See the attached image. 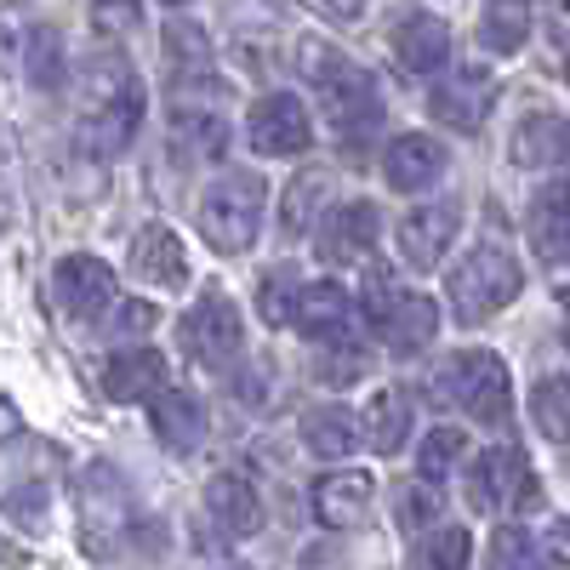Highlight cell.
I'll return each mask as SVG.
<instances>
[{
    "instance_id": "cell-1",
    "label": "cell",
    "mask_w": 570,
    "mask_h": 570,
    "mask_svg": "<svg viewBox=\"0 0 570 570\" xmlns=\"http://www.w3.org/2000/svg\"><path fill=\"white\" fill-rule=\"evenodd\" d=\"M297 69L320 91V109H325L331 131H337V142H343V149H360V142L376 131V120H383L376 80L360 63H348L331 40H303L297 46Z\"/></svg>"
},
{
    "instance_id": "cell-2",
    "label": "cell",
    "mask_w": 570,
    "mask_h": 570,
    "mask_svg": "<svg viewBox=\"0 0 570 570\" xmlns=\"http://www.w3.org/2000/svg\"><path fill=\"white\" fill-rule=\"evenodd\" d=\"M137 126H142V86H137V75L120 58L98 63L91 69V98L80 109L75 142L86 155H98V160H115L120 149H131Z\"/></svg>"
},
{
    "instance_id": "cell-3",
    "label": "cell",
    "mask_w": 570,
    "mask_h": 570,
    "mask_svg": "<svg viewBox=\"0 0 570 570\" xmlns=\"http://www.w3.org/2000/svg\"><path fill=\"white\" fill-rule=\"evenodd\" d=\"M428 389H434V400L468 411L473 422H508V411H513L508 365L485 348H462V354L440 360L434 376H428Z\"/></svg>"
},
{
    "instance_id": "cell-4",
    "label": "cell",
    "mask_w": 570,
    "mask_h": 570,
    "mask_svg": "<svg viewBox=\"0 0 570 570\" xmlns=\"http://www.w3.org/2000/svg\"><path fill=\"white\" fill-rule=\"evenodd\" d=\"M519 285H525V274H519V263L502 252V246H473L456 268H451V314L462 325H485L497 320L513 297H519Z\"/></svg>"
},
{
    "instance_id": "cell-5",
    "label": "cell",
    "mask_w": 570,
    "mask_h": 570,
    "mask_svg": "<svg viewBox=\"0 0 570 570\" xmlns=\"http://www.w3.org/2000/svg\"><path fill=\"white\" fill-rule=\"evenodd\" d=\"M263 212H268V195H263V177L252 171H228L200 195V228L217 252H246L263 228Z\"/></svg>"
},
{
    "instance_id": "cell-6",
    "label": "cell",
    "mask_w": 570,
    "mask_h": 570,
    "mask_svg": "<svg viewBox=\"0 0 570 570\" xmlns=\"http://www.w3.org/2000/svg\"><path fill=\"white\" fill-rule=\"evenodd\" d=\"M468 502L473 513H513V508H531L537 485H531V462L519 445H491L480 462L468 468Z\"/></svg>"
},
{
    "instance_id": "cell-7",
    "label": "cell",
    "mask_w": 570,
    "mask_h": 570,
    "mask_svg": "<svg viewBox=\"0 0 570 570\" xmlns=\"http://www.w3.org/2000/svg\"><path fill=\"white\" fill-rule=\"evenodd\" d=\"M183 348L195 365L206 371H223L234 365V354L246 348V331H240V308H234L223 292H206L195 308L183 314Z\"/></svg>"
},
{
    "instance_id": "cell-8",
    "label": "cell",
    "mask_w": 570,
    "mask_h": 570,
    "mask_svg": "<svg viewBox=\"0 0 570 570\" xmlns=\"http://www.w3.org/2000/svg\"><path fill=\"white\" fill-rule=\"evenodd\" d=\"M491 104H497V75L480 69V63L451 69L434 91H428V109H434V120H445V126L462 131V137H473V131L485 126Z\"/></svg>"
},
{
    "instance_id": "cell-9",
    "label": "cell",
    "mask_w": 570,
    "mask_h": 570,
    "mask_svg": "<svg viewBox=\"0 0 570 570\" xmlns=\"http://www.w3.org/2000/svg\"><path fill=\"white\" fill-rule=\"evenodd\" d=\"M252 149L268 155V160H285V155H303L314 142V120L308 109L292 98V91H268V98L252 104Z\"/></svg>"
},
{
    "instance_id": "cell-10",
    "label": "cell",
    "mask_w": 570,
    "mask_h": 570,
    "mask_svg": "<svg viewBox=\"0 0 570 570\" xmlns=\"http://www.w3.org/2000/svg\"><path fill=\"white\" fill-rule=\"evenodd\" d=\"M360 314L354 297L343 292L337 279H320V285H303V303H297V331L308 343H325V348H348L360 343Z\"/></svg>"
},
{
    "instance_id": "cell-11",
    "label": "cell",
    "mask_w": 570,
    "mask_h": 570,
    "mask_svg": "<svg viewBox=\"0 0 570 570\" xmlns=\"http://www.w3.org/2000/svg\"><path fill=\"white\" fill-rule=\"evenodd\" d=\"M52 297H58V308H63L69 320H104V314L115 308V268H109L104 257L75 252V257H63L58 274H52Z\"/></svg>"
},
{
    "instance_id": "cell-12",
    "label": "cell",
    "mask_w": 570,
    "mask_h": 570,
    "mask_svg": "<svg viewBox=\"0 0 570 570\" xmlns=\"http://www.w3.org/2000/svg\"><path fill=\"white\" fill-rule=\"evenodd\" d=\"M440 177H445V149L434 137L405 131L383 149V183L394 188V195H422V188H434Z\"/></svg>"
},
{
    "instance_id": "cell-13",
    "label": "cell",
    "mask_w": 570,
    "mask_h": 570,
    "mask_svg": "<svg viewBox=\"0 0 570 570\" xmlns=\"http://www.w3.org/2000/svg\"><path fill=\"white\" fill-rule=\"evenodd\" d=\"M166 63H171V91L177 98H200V91H212V40L200 23H188V18H171L166 35Z\"/></svg>"
},
{
    "instance_id": "cell-14",
    "label": "cell",
    "mask_w": 570,
    "mask_h": 570,
    "mask_svg": "<svg viewBox=\"0 0 570 570\" xmlns=\"http://www.w3.org/2000/svg\"><path fill=\"white\" fill-rule=\"evenodd\" d=\"M456 228H462V217H456V206H416V212H405V223H400V257L411 263V268H440V257L451 252V240H456Z\"/></svg>"
},
{
    "instance_id": "cell-15",
    "label": "cell",
    "mask_w": 570,
    "mask_h": 570,
    "mask_svg": "<svg viewBox=\"0 0 570 570\" xmlns=\"http://www.w3.org/2000/svg\"><path fill=\"white\" fill-rule=\"evenodd\" d=\"M376 234H383V217H376V206H371V200H348V206H337V212L325 217L320 252H325V263H365L371 246H376Z\"/></svg>"
},
{
    "instance_id": "cell-16",
    "label": "cell",
    "mask_w": 570,
    "mask_h": 570,
    "mask_svg": "<svg viewBox=\"0 0 570 570\" xmlns=\"http://www.w3.org/2000/svg\"><path fill=\"white\" fill-rule=\"evenodd\" d=\"M371 491H376V480H371V473H360V468L325 473V480H314V519H320V525H331V531H348V525H360V519H365Z\"/></svg>"
},
{
    "instance_id": "cell-17",
    "label": "cell",
    "mask_w": 570,
    "mask_h": 570,
    "mask_svg": "<svg viewBox=\"0 0 570 570\" xmlns=\"http://www.w3.org/2000/svg\"><path fill=\"white\" fill-rule=\"evenodd\" d=\"M171 149L188 160H223L228 155V120L206 104L177 98L171 104Z\"/></svg>"
},
{
    "instance_id": "cell-18",
    "label": "cell",
    "mask_w": 570,
    "mask_h": 570,
    "mask_svg": "<svg viewBox=\"0 0 570 570\" xmlns=\"http://www.w3.org/2000/svg\"><path fill=\"white\" fill-rule=\"evenodd\" d=\"M149 422H155V440L166 451H195L206 440V405L188 389H160L149 400Z\"/></svg>"
},
{
    "instance_id": "cell-19",
    "label": "cell",
    "mask_w": 570,
    "mask_h": 570,
    "mask_svg": "<svg viewBox=\"0 0 570 570\" xmlns=\"http://www.w3.org/2000/svg\"><path fill=\"white\" fill-rule=\"evenodd\" d=\"M411 428H416V405L405 389H376L371 405H365V445L376 456H400L405 440H411Z\"/></svg>"
},
{
    "instance_id": "cell-20",
    "label": "cell",
    "mask_w": 570,
    "mask_h": 570,
    "mask_svg": "<svg viewBox=\"0 0 570 570\" xmlns=\"http://www.w3.org/2000/svg\"><path fill=\"white\" fill-rule=\"evenodd\" d=\"M394 58L405 75H434L445 58H451V29L434 18V12H416L394 29Z\"/></svg>"
},
{
    "instance_id": "cell-21",
    "label": "cell",
    "mask_w": 570,
    "mask_h": 570,
    "mask_svg": "<svg viewBox=\"0 0 570 570\" xmlns=\"http://www.w3.org/2000/svg\"><path fill=\"white\" fill-rule=\"evenodd\" d=\"M104 389H109V400H155L160 389H166V360H160V348H120L115 360H109V371H104Z\"/></svg>"
},
{
    "instance_id": "cell-22",
    "label": "cell",
    "mask_w": 570,
    "mask_h": 570,
    "mask_svg": "<svg viewBox=\"0 0 570 570\" xmlns=\"http://www.w3.org/2000/svg\"><path fill=\"white\" fill-rule=\"evenodd\" d=\"M564 155H570V126H564L559 115L537 109V115H525V120L513 126V166L548 171V166H559Z\"/></svg>"
},
{
    "instance_id": "cell-23",
    "label": "cell",
    "mask_w": 570,
    "mask_h": 570,
    "mask_svg": "<svg viewBox=\"0 0 570 570\" xmlns=\"http://www.w3.org/2000/svg\"><path fill=\"white\" fill-rule=\"evenodd\" d=\"M131 268L142 279H155V285H183L188 279V252L166 223H149V228L131 234Z\"/></svg>"
},
{
    "instance_id": "cell-24",
    "label": "cell",
    "mask_w": 570,
    "mask_h": 570,
    "mask_svg": "<svg viewBox=\"0 0 570 570\" xmlns=\"http://www.w3.org/2000/svg\"><path fill=\"white\" fill-rule=\"evenodd\" d=\"M360 434H365V422H360L354 411H343V405H314V411L303 416V445H308L314 456H325V462L354 456V451H360Z\"/></svg>"
},
{
    "instance_id": "cell-25",
    "label": "cell",
    "mask_w": 570,
    "mask_h": 570,
    "mask_svg": "<svg viewBox=\"0 0 570 570\" xmlns=\"http://www.w3.org/2000/svg\"><path fill=\"white\" fill-rule=\"evenodd\" d=\"M434 331H440V308H434V297L400 292V303H394V314H389V325H383L389 348H394L400 360H411V354H422L428 343H434Z\"/></svg>"
},
{
    "instance_id": "cell-26",
    "label": "cell",
    "mask_w": 570,
    "mask_h": 570,
    "mask_svg": "<svg viewBox=\"0 0 570 570\" xmlns=\"http://www.w3.org/2000/svg\"><path fill=\"white\" fill-rule=\"evenodd\" d=\"M206 513L228 537H252L257 519H263V502H257V491L240 480V473H217V480L206 485Z\"/></svg>"
},
{
    "instance_id": "cell-27",
    "label": "cell",
    "mask_w": 570,
    "mask_h": 570,
    "mask_svg": "<svg viewBox=\"0 0 570 570\" xmlns=\"http://www.w3.org/2000/svg\"><path fill=\"white\" fill-rule=\"evenodd\" d=\"M531 246L542 263L570 257V188H542V200L531 206Z\"/></svg>"
},
{
    "instance_id": "cell-28",
    "label": "cell",
    "mask_w": 570,
    "mask_h": 570,
    "mask_svg": "<svg viewBox=\"0 0 570 570\" xmlns=\"http://www.w3.org/2000/svg\"><path fill=\"white\" fill-rule=\"evenodd\" d=\"M531 40V7L525 0H485V18H480V46L497 58L519 52Z\"/></svg>"
},
{
    "instance_id": "cell-29",
    "label": "cell",
    "mask_w": 570,
    "mask_h": 570,
    "mask_svg": "<svg viewBox=\"0 0 570 570\" xmlns=\"http://www.w3.org/2000/svg\"><path fill=\"white\" fill-rule=\"evenodd\" d=\"M468 559H473L468 531H462V525H434V531L416 542L411 570H468Z\"/></svg>"
},
{
    "instance_id": "cell-30",
    "label": "cell",
    "mask_w": 570,
    "mask_h": 570,
    "mask_svg": "<svg viewBox=\"0 0 570 570\" xmlns=\"http://www.w3.org/2000/svg\"><path fill=\"white\" fill-rule=\"evenodd\" d=\"M531 416L542 428V440L570 445V376H542L531 394Z\"/></svg>"
},
{
    "instance_id": "cell-31",
    "label": "cell",
    "mask_w": 570,
    "mask_h": 570,
    "mask_svg": "<svg viewBox=\"0 0 570 570\" xmlns=\"http://www.w3.org/2000/svg\"><path fill=\"white\" fill-rule=\"evenodd\" d=\"M63 75H69V63H63V35H58L52 23L29 29V80L46 86V91H58Z\"/></svg>"
},
{
    "instance_id": "cell-32",
    "label": "cell",
    "mask_w": 570,
    "mask_h": 570,
    "mask_svg": "<svg viewBox=\"0 0 570 570\" xmlns=\"http://www.w3.org/2000/svg\"><path fill=\"white\" fill-rule=\"evenodd\" d=\"M468 456V434L462 428H434L422 445H416V468H422V480H445V473Z\"/></svg>"
},
{
    "instance_id": "cell-33",
    "label": "cell",
    "mask_w": 570,
    "mask_h": 570,
    "mask_svg": "<svg viewBox=\"0 0 570 570\" xmlns=\"http://www.w3.org/2000/svg\"><path fill=\"white\" fill-rule=\"evenodd\" d=\"M320 200H325V171H303L292 188H285V200H279V223H285V234H308Z\"/></svg>"
},
{
    "instance_id": "cell-34",
    "label": "cell",
    "mask_w": 570,
    "mask_h": 570,
    "mask_svg": "<svg viewBox=\"0 0 570 570\" xmlns=\"http://www.w3.org/2000/svg\"><path fill=\"white\" fill-rule=\"evenodd\" d=\"M297 303H303V285L292 274H268L257 285V314L263 325H285V320H297Z\"/></svg>"
},
{
    "instance_id": "cell-35",
    "label": "cell",
    "mask_w": 570,
    "mask_h": 570,
    "mask_svg": "<svg viewBox=\"0 0 570 570\" xmlns=\"http://www.w3.org/2000/svg\"><path fill=\"white\" fill-rule=\"evenodd\" d=\"M485 570H542L537 564V542L525 537V531H497L491 537V553H485Z\"/></svg>"
},
{
    "instance_id": "cell-36",
    "label": "cell",
    "mask_w": 570,
    "mask_h": 570,
    "mask_svg": "<svg viewBox=\"0 0 570 570\" xmlns=\"http://www.w3.org/2000/svg\"><path fill=\"white\" fill-rule=\"evenodd\" d=\"M137 23H142V0H91V29H98V35L120 40Z\"/></svg>"
},
{
    "instance_id": "cell-37",
    "label": "cell",
    "mask_w": 570,
    "mask_h": 570,
    "mask_svg": "<svg viewBox=\"0 0 570 570\" xmlns=\"http://www.w3.org/2000/svg\"><path fill=\"white\" fill-rule=\"evenodd\" d=\"M394 303H400V292H394V279H389L383 268H371V279H365V292H360V308H365V320H376V325H389Z\"/></svg>"
},
{
    "instance_id": "cell-38",
    "label": "cell",
    "mask_w": 570,
    "mask_h": 570,
    "mask_svg": "<svg viewBox=\"0 0 570 570\" xmlns=\"http://www.w3.org/2000/svg\"><path fill=\"white\" fill-rule=\"evenodd\" d=\"M537 564H542V570H570V519H548L542 548H537Z\"/></svg>"
},
{
    "instance_id": "cell-39",
    "label": "cell",
    "mask_w": 570,
    "mask_h": 570,
    "mask_svg": "<svg viewBox=\"0 0 570 570\" xmlns=\"http://www.w3.org/2000/svg\"><path fill=\"white\" fill-rule=\"evenodd\" d=\"M155 325V308L149 303H120L115 308V337H142Z\"/></svg>"
},
{
    "instance_id": "cell-40",
    "label": "cell",
    "mask_w": 570,
    "mask_h": 570,
    "mask_svg": "<svg viewBox=\"0 0 570 570\" xmlns=\"http://www.w3.org/2000/svg\"><path fill=\"white\" fill-rule=\"evenodd\" d=\"M434 508H440V491H434V480H422V485L400 502V525H416V519H428Z\"/></svg>"
},
{
    "instance_id": "cell-41",
    "label": "cell",
    "mask_w": 570,
    "mask_h": 570,
    "mask_svg": "<svg viewBox=\"0 0 570 570\" xmlns=\"http://www.w3.org/2000/svg\"><path fill=\"white\" fill-rule=\"evenodd\" d=\"M542 12H548V23L570 40V0H542Z\"/></svg>"
},
{
    "instance_id": "cell-42",
    "label": "cell",
    "mask_w": 570,
    "mask_h": 570,
    "mask_svg": "<svg viewBox=\"0 0 570 570\" xmlns=\"http://www.w3.org/2000/svg\"><path fill=\"white\" fill-rule=\"evenodd\" d=\"M325 7L337 12V18H360V7H365V0H325Z\"/></svg>"
},
{
    "instance_id": "cell-43",
    "label": "cell",
    "mask_w": 570,
    "mask_h": 570,
    "mask_svg": "<svg viewBox=\"0 0 570 570\" xmlns=\"http://www.w3.org/2000/svg\"><path fill=\"white\" fill-rule=\"evenodd\" d=\"M166 7H183V0H166Z\"/></svg>"
}]
</instances>
